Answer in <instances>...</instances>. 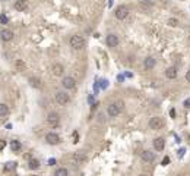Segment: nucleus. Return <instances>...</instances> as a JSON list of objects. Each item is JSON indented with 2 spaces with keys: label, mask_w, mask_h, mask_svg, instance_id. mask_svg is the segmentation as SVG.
I'll return each mask as SVG.
<instances>
[{
  "label": "nucleus",
  "mask_w": 190,
  "mask_h": 176,
  "mask_svg": "<svg viewBox=\"0 0 190 176\" xmlns=\"http://www.w3.org/2000/svg\"><path fill=\"white\" fill-rule=\"evenodd\" d=\"M72 160L75 162V164H82V163H85L86 162V156L83 154V153H75L73 156H72Z\"/></svg>",
  "instance_id": "nucleus-12"
},
{
  "label": "nucleus",
  "mask_w": 190,
  "mask_h": 176,
  "mask_svg": "<svg viewBox=\"0 0 190 176\" xmlns=\"http://www.w3.org/2000/svg\"><path fill=\"white\" fill-rule=\"evenodd\" d=\"M155 65H156V60L153 59V57H146L145 59V62H143V66H145V69L146 71H151L155 68Z\"/></svg>",
  "instance_id": "nucleus-16"
},
{
  "label": "nucleus",
  "mask_w": 190,
  "mask_h": 176,
  "mask_svg": "<svg viewBox=\"0 0 190 176\" xmlns=\"http://www.w3.org/2000/svg\"><path fill=\"white\" fill-rule=\"evenodd\" d=\"M45 141H47V144H50V145H57V144L60 142V136H59L56 132H48V133L45 135Z\"/></svg>",
  "instance_id": "nucleus-7"
},
{
  "label": "nucleus",
  "mask_w": 190,
  "mask_h": 176,
  "mask_svg": "<svg viewBox=\"0 0 190 176\" xmlns=\"http://www.w3.org/2000/svg\"><path fill=\"white\" fill-rule=\"evenodd\" d=\"M4 147H6V141L0 139V151H1V150H4Z\"/></svg>",
  "instance_id": "nucleus-29"
},
{
  "label": "nucleus",
  "mask_w": 190,
  "mask_h": 176,
  "mask_svg": "<svg viewBox=\"0 0 190 176\" xmlns=\"http://www.w3.org/2000/svg\"><path fill=\"white\" fill-rule=\"evenodd\" d=\"M54 176H69V170L66 167H59L56 172H54Z\"/></svg>",
  "instance_id": "nucleus-21"
},
{
  "label": "nucleus",
  "mask_w": 190,
  "mask_h": 176,
  "mask_svg": "<svg viewBox=\"0 0 190 176\" xmlns=\"http://www.w3.org/2000/svg\"><path fill=\"white\" fill-rule=\"evenodd\" d=\"M22 148V144L19 142V141H16V139H13V141H10V150L13 151V153H16V151H19Z\"/></svg>",
  "instance_id": "nucleus-18"
},
{
  "label": "nucleus",
  "mask_w": 190,
  "mask_h": 176,
  "mask_svg": "<svg viewBox=\"0 0 190 176\" xmlns=\"http://www.w3.org/2000/svg\"><path fill=\"white\" fill-rule=\"evenodd\" d=\"M13 7H15L18 12H24V10L28 9V3H27V0H16L15 4H13Z\"/></svg>",
  "instance_id": "nucleus-13"
},
{
  "label": "nucleus",
  "mask_w": 190,
  "mask_h": 176,
  "mask_svg": "<svg viewBox=\"0 0 190 176\" xmlns=\"http://www.w3.org/2000/svg\"><path fill=\"white\" fill-rule=\"evenodd\" d=\"M15 66H16V69L21 71V72H22V71H27V63H25L24 60H21V59L15 62Z\"/></svg>",
  "instance_id": "nucleus-19"
},
{
  "label": "nucleus",
  "mask_w": 190,
  "mask_h": 176,
  "mask_svg": "<svg viewBox=\"0 0 190 176\" xmlns=\"http://www.w3.org/2000/svg\"><path fill=\"white\" fill-rule=\"evenodd\" d=\"M139 176H149V175H148V173H141Z\"/></svg>",
  "instance_id": "nucleus-33"
},
{
  "label": "nucleus",
  "mask_w": 190,
  "mask_h": 176,
  "mask_svg": "<svg viewBox=\"0 0 190 176\" xmlns=\"http://www.w3.org/2000/svg\"><path fill=\"white\" fill-rule=\"evenodd\" d=\"M107 45H108V47H111V48L117 47V45H118V37H117L115 34H110V35H107Z\"/></svg>",
  "instance_id": "nucleus-14"
},
{
  "label": "nucleus",
  "mask_w": 190,
  "mask_h": 176,
  "mask_svg": "<svg viewBox=\"0 0 190 176\" xmlns=\"http://www.w3.org/2000/svg\"><path fill=\"white\" fill-rule=\"evenodd\" d=\"M167 24H168L170 27H177V25H179L180 22H179V19H176V18H168Z\"/></svg>",
  "instance_id": "nucleus-25"
},
{
  "label": "nucleus",
  "mask_w": 190,
  "mask_h": 176,
  "mask_svg": "<svg viewBox=\"0 0 190 176\" xmlns=\"http://www.w3.org/2000/svg\"><path fill=\"white\" fill-rule=\"evenodd\" d=\"M31 176H38V175H31Z\"/></svg>",
  "instance_id": "nucleus-34"
},
{
  "label": "nucleus",
  "mask_w": 190,
  "mask_h": 176,
  "mask_svg": "<svg viewBox=\"0 0 190 176\" xmlns=\"http://www.w3.org/2000/svg\"><path fill=\"white\" fill-rule=\"evenodd\" d=\"M48 164H50V166H54V164H56V160H54V159H50V160H48Z\"/></svg>",
  "instance_id": "nucleus-31"
},
{
  "label": "nucleus",
  "mask_w": 190,
  "mask_h": 176,
  "mask_svg": "<svg viewBox=\"0 0 190 176\" xmlns=\"http://www.w3.org/2000/svg\"><path fill=\"white\" fill-rule=\"evenodd\" d=\"M51 72H53L54 76H63L65 68H63V65H60V63H54V65L51 66Z\"/></svg>",
  "instance_id": "nucleus-11"
},
{
  "label": "nucleus",
  "mask_w": 190,
  "mask_h": 176,
  "mask_svg": "<svg viewBox=\"0 0 190 176\" xmlns=\"http://www.w3.org/2000/svg\"><path fill=\"white\" fill-rule=\"evenodd\" d=\"M127 15H129V9H127L126 6H118V7L115 9V18H117V19L123 21Z\"/></svg>",
  "instance_id": "nucleus-8"
},
{
  "label": "nucleus",
  "mask_w": 190,
  "mask_h": 176,
  "mask_svg": "<svg viewBox=\"0 0 190 176\" xmlns=\"http://www.w3.org/2000/svg\"><path fill=\"white\" fill-rule=\"evenodd\" d=\"M69 43H70V47H72V48L80 50V48L85 47V38L80 37V35H72L70 40H69Z\"/></svg>",
  "instance_id": "nucleus-2"
},
{
  "label": "nucleus",
  "mask_w": 190,
  "mask_h": 176,
  "mask_svg": "<svg viewBox=\"0 0 190 176\" xmlns=\"http://www.w3.org/2000/svg\"><path fill=\"white\" fill-rule=\"evenodd\" d=\"M167 164H170V157H164L161 162V166H167Z\"/></svg>",
  "instance_id": "nucleus-26"
},
{
  "label": "nucleus",
  "mask_w": 190,
  "mask_h": 176,
  "mask_svg": "<svg viewBox=\"0 0 190 176\" xmlns=\"http://www.w3.org/2000/svg\"><path fill=\"white\" fill-rule=\"evenodd\" d=\"M9 115V107L4 103H0V116H6Z\"/></svg>",
  "instance_id": "nucleus-23"
},
{
  "label": "nucleus",
  "mask_w": 190,
  "mask_h": 176,
  "mask_svg": "<svg viewBox=\"0 0 190 176\" xmlns=\"http://www.w3.org/2000/svg\"><path fill=\"white\" fill-rule=\"evenodd\" d=\"M183 106H184L186 109H190V98H186V100H184V103H183Z\"/></svg>",
  "instance_id": "nucleus-28"
},
{
  "label": "nucleus",
  "mask_w": 190,
  "mask_h": 176,
  "mask_svg": "<svg viewBox=\"0 0 190 176\" xmlns=\"http://www.w3.org/2000/svg\"><path fill=\"white\" fill-rule=\"evenodd\" d=\"M153 159H155V154H153L152 151L145 150V151L141 153V160H142L143 163H151V162H153Z\"/></svg>",
  "instance_id": "nucleus-9"
},
{
  "label": "nucleus",
  "mask_w": 190,
  "mask_h": 176,
  "mask_svg": "<svg viewBox=\"0 0 190 176\" xmlns=\"http://www.w3.org/2000/svg\"><path fill=\"white\" fill-rule=\"evenodd\" d=\"M56 101H57L59 106H67L70 103V97L65 91H57L56 92Z\"/></svg>",
  "instance_id": "nucleus-3"
},
{
  "label": "nucleus",
  "mask_w": 190,
  "mask_h": 176,
  "mask_svg": "<svg viewBox=\"0 0 190 176\" xmlns=\"http://www.w3.org/2000/svg\"><path fill=\"white\" fill-rule=\"evenodd\" d=\"M77 138H79L77 132H73V142H77Z\"/></svg>",
  "instance_id": "nucleus-30"
},
{
  "label": "nucleus",
  "mask_w": 190,
  "mask_h": 176,
  "mask_svg": "<svg viewBox=\"0 0 190 176\" xmlns=\"http://www.w3.org/2000/svg\"><path fill=\"white\" fill-rule=\"evenodd\" d=\"M0 24H7V16L6 15H0Z\"/></svg>",
  "instance_id": "nucleus-27"
},
{
  "label": "nucleus",
  "mask_w": 190,
  "mask_h": 176,
  "mask_svg": "<svg viewBox=\"0 0 190 176\" xmlns=\"http://www.w3.org/2000/svg\"><path fill=\"white\" fill-rule=\"evenodd\" d=\"M164 147H165V139L164 138H155L153 139V148L156 151H162Z\"/></svg>",
  "instance_id": "nucleus-15"
},
{
  "label": "nucleus",
  "mask_w": 190,
  "mask_h": 176,
  "mask_svg": "<svg viewBox=\"0 0 190 176\" xmlns=\"http://www.w3.org/2000/svg\"><path fill=\"white\" fill-rule=\"evenodd\" d=\"M165 76H167L168 79H176V78H177V69H176V68H168V69L165 71Z\"/></svg>",
  "instance_id": "nucleus-17"
},
{
  "label": "nucleus",
  "mask_w": 190,
  "mask_h": 176,
  "mask_svg": "<svg viewBox=\"0 0 190 176\" xmlns=\"http://www.w3.org/2000/svg\"><path fill=\"white\" fill-rule=\"evenodd\" d=\"M29 84H31L34 88H39V87H41V81H39L38 78H35V76H31V78H29Z\"/></svg>",
  "instance_id": "nucleus-22"
},
{
  "label": "nucleus",
  "mask_w": 190,
  "mask_h": 176,
  "mask_svg": "<svg viewBox=\"0 0 190 176\" xmlns=\"http://www.w3.org/2000/svg\"><path fill=\"white\" fill-rule=\"evenodd\" d=\"M123 107H124V103L123 101H114L111 103L108 107H107V115L110 116V118H115V116H118L120 113H121V110H123Z\"/></svg>",
  "instance_id": "nucleus-1"
},
{
  "label": "nucleus",
  "mask_w": 190,
  "mask_h": 176,
  "mask_svg": "<svg viewBox=\"0 0 190 176\" xmlns=\"http://www.w3.org/2000/svg\"><path fill=\"white\" fill-rule=\"evenodd\" d=\"M15 167H16V163H15V162H9V163H6V166H4V172L13 170Z\"/></svg>",
  "instance_id": "nucleus-24"
},
{
  "label": "nucleus",
  "mask_w": 190,
  "mask_h": 176,
  "mask_svg": "<svg viewBox=\"0 0 190 176\" xmlns=\"http://www.w3.org/2000/svg\"><path fill=\"white\" fill-rule=\"evenodd\" d=\"M28 167H29L31 170L38 169V167H39V160H37V159H31V160H29V163H28Z\"/></svg>",
  "instance_id": "nucleus-20"
},
{
  "label": "nucleus",
  "mask_w": 190,
  "mask_h": 176,
  "mask_svg": "<svg viewBox=\"0 0 190 176\" xmlns=\"http://www.w3.org/2000/svg\"><path fill=\"white\" fill-rule=\"evenodd\" d=\"M186 81H187V82H190V69L187 71V74H186Z\"/></svg>",
  "instance_id": "nucleus-32"
},
{
  "label": "nucleus",
  "mask_w": 190,
  "mask_h": 176,
  "mask_svg": "<svg viewBox=\"0 0 190 176\" xmlns=\"http://www.w3.org/2000/svg\"><path fill=\"white\" fill-rule=\"evenodd\" d=\"M62 85H63V88H66V89H75L76 88L75 78H72V76H65V78L62 79Z\"/></svg>",
  "instance_id": "nucleus-6"
},
{
  "label": "nucleus",
  "mask_w": 190,
  "mask_h": 176,
  "mask_svg": "<svg viewBox=\"0 0 190 176\" xmlns=\"http://www.w3.org/2000/svg\"><path fill=\"white\" fill-rule=\"evenodd\" d=\"M0 38L3 40V41H12L13 40V32L10 31V30H7V28H3L1 31H0Z\"/></svg>",
  "instance_id": "nucleus-10"
},
{
  "label": "nucleus",
  "mask_w": 190,
  "mask_h": 176,
  "mask_svg": "<svg viewBox=\"0 0 190 176\" xmlns=\"http://www.w3.org/2000/svg\"><path fill=\"white\" fill-rule=\"evenodd\" d=\"M162 126H164V120H162V118H159V116H153L149 119V128L153 129V131H158V129H162Z\"/></svg>",
  "instance_id": "nucleus-5"
},
{
  "label": "nucleus",
  "mask_w": 190,
  "mask_h": 176,
  "mask_svg": "<svg viewBox=\"0 0 190 176\" xmlns=\"http://www.w3.org/2000/svg\"><path fill=\"white\" fill-rule=\"evenodd\" d=\"M47 123H48L51 128H59V126H60V116H59V113H56V112L48 113V116H47Z\"/></svg>",
  "instance_id": "nucleus-4"
}]
</instances>
